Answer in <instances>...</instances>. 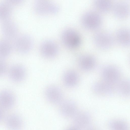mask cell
<instances>
[{
  "label": "cell",
  "mask_w": 130,
  "mask_h": 130,
  "mask_svg": "<svg viewBox=\"0 0 130 130\" xmlns=\"http://www.w3.org/2000/svg\"><path fill=\"white\" fill-rule=\"evenodd\" d=\"M24 0H6V2L10 5H18L21 4Z\"/></svg>",
  "instance_id": "484cf974"
},
{
  "label": "cell",
  "mask_w": 130,
  "mask_h": 130,
  "mask_svg": "<svg viewBox=\"0 0 130 130\" xmlns=\"http://www.w3.org/2000/svg\"><path fill=\"white\" fill-rule=\"evenodd\" d=\"M7 69L6 62L2 59H0V76L4 75Z\"/></svg>",
  "instance_id": "d4e9b609"
},
{
  "label": "cell",
  "mask_w": 130,
  "mask_h": 130,
  "mask_svg": "<svg viewBox=\"0 0 130 130\" xmlns=\"http://www.w3.org/2000/svg\"><path fill=\"white\" fill-rule=\"evenodd\" d=\"M61 39L64 45L70 49L78 47L81 42L80 37L75 30L71 28L64 30L61 35Z\"/></svg>",
  "instance_id": "3957f363"
},
{
  "label": "cell",
  "mask_w": 130,
  "mask_h": 130,
  "mask_svg": "<svg viewBox=\"0 0 130 130\" xmlns=\"http://www.w3.org/2000/svg\"><path fill=\"white\" fill-rule=\"evenodd\" d=\"M130 83L129 80L127 79H123L118 82L117 90L120 95L125 97L129 96Z\"/></svg>",
  "instance_id": "ffe728a7"
},
{
  "label": "cell",
  "mask_w": 130,
  "mask_h": 130,
  "mask_svg": "<svg viewBox=\"0 0 130 130\" xmlns=\"http://www.w3.org/2000/svg\"><path fill=\"white\" fill-rule=\"evenodd\" d=\"M6 126L9 128L14 129H18L21 127L23 122L21 118L15 114L8 116L5 120Z\"/></svg>",
  "instance_id": "d6986e66"
},
{
  "label": "cell",
  "mask_w": 130,
  "mask_h": 130,
  "mask_svg": "<svg viewBox=\"0 0 130 130\" xmlns=\"http://www.w3.org/2000/svg\"><path fill=\"white\" fill-rule=\"evenodd\" d=\"M94 42L99 48L107 50L110 48L113 43V38L109 33L101 31L96 33L93 37Z\"/></svg>",
  "instance_id": "8992f818"
},
{
  "label": "cell",
  "mask_w": 130,
  "mask_h": 130,
  "mask_svg": "<svg viewBox=\"0 0 130 130\" xmlns=\"http://www.w3.org/2000/svg\"><path fill=\"white\" fill-rule=\"evenodd\" d=\"M35 7L36 12L41 14H54L59 10L57 6L48 0H37Z\"/></svg>",
  "instance_id": "ba28073f"
},
{
  "label": "cell",
  "mask_w": 130,
  "mask_h": 130,
  "mask_svg": "<svg viewBox=\"0 0 130 130\" xmlns=\"http://www.w3.org/2000/svg\"><path fill=\"white\" fill-rule=\"evenodd\" d=\"M60 113L66 118H72L78 111L76 103L73 101L68 100L62 101L60 103Z\"/></svg>",
  "instance_id": "7c38bea8"
},
{
  "label": "cell",
  "mask_w": 130,
  "mask_h": 130,
  "mask_svg": "<svg viewBox=\"0 0 130 130\" xmlns=\"http://www.w3.org/2000/svg\"><path fill=\"white\" fill-rule=\"evenodd\" d=\"M102 18L98 13L94 11L86 12L82 16L81 22L84 27L89 30H94L101 25Z\"/></svg>",
  "instance_id": "7a4b0ae2"
},
{
  "label": "cell",
  "mask_w": 130,
  "mask_h": 130,
  "mask_svg": "<svg viewBox=\"0 0 130 130\" xmlns=\"http://www.w3.org/2000/svg\"><path fill=\"white\" fill-rule=\"evenodd\" d=\"M92 88L94 92L96 94L107 96L112 95L114 91L112 84L103 80L94 83Z\"/></svg>",
  "instance_id": "8fae6325"
},
{
  "label": "cell",
  "mask_w": 130,
  "mask_h": 130,
  "mask_svg": "<svg viewBox=\"0 0 130 130\" xmlns=\"http://www.w3.org/2000/svg\"><path fill=\"white\" fill-rule=\"evenodd\" d=\"M26 70L22 65L16 64L12 66L8 72L9 78L12 81L19 82L23 80L26 75Z\"/></svg>",
  "instance_id": "4fadbf2b"
},
{
  "label": "cell",
  "mask_w": 130,
  "mask_h": 130,
  "mask_svg": "<svg viewBox=\"0 0 130 130\" xmlns=\"http://www.w3.org/2000/svg\"><path fill=\"white\" fill-rule=\"evenodd\" d=\"M109 127L111 129L126 130L129 126L125 121L120 119H115L109 121L108 124Z\"/></svg>",
  "instance_id": "603a6c76"
},
{
  "label": "cell",
  "mask_w": 130,
  "mask_h": 130,
  "mask_svg": "<svg viewBox=\"0 0 130 130\" xmlns=\"http://www.w3.org/2000/svg\"><path fill=\"white\" fill-rule=\"evenodd\" d=\"M1 109L0 108V121L2 120L3 117V113L1 110Z\"/></svg>",
  "instance_id": "4316f807"
},
{
  "label": "cell",
  "mask_w": 130,
  "mask_h": 130,
  "mask_svg": "<svg viewBox=\"0 0 130 130\" xmlns=\"http://www.w3.org/2000/svg\"><path fill=\"white\" fill-rule=\"evenodd\" d=\"M63 80V83L67 87H74L78 84L79 80L78 73L73 70H69L64 73Z\"/></svg>",
  "instance_id": "e0dca14e"
},
{
  "label": "cell",
  "mask_w": 130,
  "mask_h": 130,
  "mask_svg": "<svg viewBox=\"0 0 130 130\" xmlns=\"http://www.w3.org/2000/svg\"><path fill=\"white\" fill-rule=\"evenodd\" d=\"M15 99L13 94L8 90L0 92V108L8 109L12 108L15 103Z\"/></svg>",
  "instance_id": "5bb4252c"
},
{
  "label": "cell",
  "mask_w": 130,
  "mask_h": 130,
  "mask_svg": "<svg viewBox=\"0 0 130 130\" xmlns=\"http://www.w3.org/2000/svg\"><path fill=\"white\" fill-rule=\"evenodd\" d=\"M14 45L17 51L20 54H25L31 50L33 45V41L29 35L23 34L15 38Z\"/></svg>",
  "instance_id": "5b68a950"
},
{
  "label": "cell",
  "mask_w": 130,
  "mask_h": 130,
  "mask_svg": "<svg viewBox=\"0 0 130 130\" xmlns=\"http://www.w3.org/2000/svg\"><path fill=\"white\" fill-rule=\"evenodd\" d=\"M9 40L5 39L0 40V59L8 57L12 51V45Z\"/></svg>",
  "instance_id": "7402d4cb"
},
{
  "label": "cell",
  "mask_w": 130,
  "mask_h": 130,
  "mask_svg": "<svg viewBox=\"0 0 130 130\" xmlns=\"http://www.w3.org/2000/svg\"><path fill=\"white\" fill-rule=\"evenodd\" d=\"M11 5L7 3H0V20L3 21L9 19L12 12Z\"/></svg>",
  "instance_id": "cb8c5ba5"
},
{
  "label": "cell",
  "mask_w": 130,
  "mask_h": 130,
  "mask_svg": "<svg viewBox=\"0 0 130 130\" xmlns=\"http://www.w3.org/2000/svg\"><path fill=\"white\" fill-rule=\"evenodd\" d=\"M101 75L103 80L113 85L119 81L121 73L117 67L113 65H106L102 68Z\"/></svg>",
  "instance_id": "277c9868"
},
{
  "label": "cell",
  "mask_w": 130,
  "mask_h": 130,
  "mask_svg": "<svg viewBox=\"0 0 130 130\" xmlns=\"http://www.w3.org/2000/svg\"><path fill=\"white\" fill-rule=\"evenodd\" d=\"M72 118L73 124L71 129H90L92 127L91 117L87 112L78 111Z\"/></svg>",
  "instance_id": "6da1fadb"
},
{
  "label": "cell",
  "mask_w": 130,
  "mask_h": 130,
  "mask_svg": "<svg viewBox=\"0 0 130 130\" xmlns=\"http://www.w3.org/2000/svg\"><path fill=\"white\" fill-rule=\"evenodd\" d=\"M112 9L114 15L117 18L124 19L127 18L129 14V6L126 2L121 1L116 3Z\"/></svg>",
  "instance_id": "9a60e30c"
},
{
  "label": "cell",
  "mask_w": 130,
  "mask_h": 130,
  "mask_svg": "<svg viewBox=\"0 0 130 130\" xmlns=\"http://www.w3.org/2000/svg\"><path fill=\"white\" fill-rule=\"evenodd\" d=\"M93 3L95 8L103 12H108L112 7L111 0H94Z\"/></svg>",
  "instance_id": "44dd1931"
},
{
  "label": "cell",
  "mask_w": 130,
  "mask_h": 130,
  "mask_svg": "<svg viewBox=\"0 0 130 130\" xmlns=\"http://www.w3.org/2000/svg\"><path fill=\"white\" fill-rule=\"evenodd\" d=\"M2 33L5 39L8 40L15 39L18 29L15 24L9 19L3 21L2 26Z\"/></svg>",
  "instance_id": "9c48e42d"
},
{
  "label": "cell",
  "mask_w": 130,
  "mask_h": 130,
  "mask_svg": "<svg viewBox=\"0 0 130 130\" xmlns=\"http://www.w3.org/2000/svg\"><path fill=\"white\" fill-rule=\"evenodd\" d=\"M40 52L44 57L52 58L57 55L59 51L57 44L54 41L47 40L43 42L40 45Z\"/></svg>",
  "instance_id": "52a82bcc"
},
{
  "label": "cell",
  "mask_w": 130,
  "mask_h": 130,
  "mask_svg": "<svg viewBox=\"0 0 130 130\" xmlns=\"http://www.w3.org/2000/svg\"><path fill=\"white\" fill-rule=\"evenodd\" d=\"M117 40L121 45L126 46L130 44V32L126 28H122L118 30L116 35Z\"/></svg>",
  "instance_id": "ac0fdd59"
},
{
  "label": "cell",
  "mask_w": 130,
  "mask_h": 130,
  "mask_svg": "<svg viewBox=\"0 0 130 130\" xmlns=\"http://www.w3.org/2000/svg\"><path fill=\"white\" fill-rule=\"evenodd\" d=\"M78 64L82 70L88 71L93 69L96 64L95 58L90 55H84L80 56L78 58Z\"/></svg>",
  "instance_id": "2e32d148"
},
{
  "label": "cell",
  "mask_w": 130,
  "mask_h": 130,
  "mask_svg": "<svg viewBox=\"0 0 130 130\" xmlns=\"http://www.w3.org/2000/svg\"><path fill=\"white\" fill-rule=\"evenodd\" d=\"M46 97L51 103L59 104L63 101V95L61 89L58 87L51 86L48 87L45 91Z\"/></svg>",
  "instance_id": "30bf717a"
}]
</instances>
